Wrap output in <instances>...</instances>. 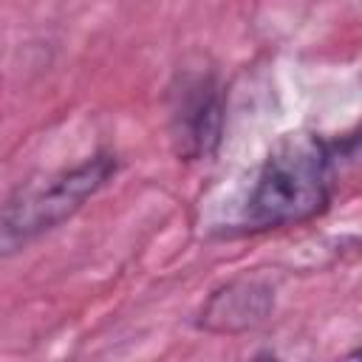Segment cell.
<instances>
[{
	"instance_id": "obj_1",
	"label": "cell",
	"mask_w": 362,
	"mask_h": 362,
	"mask_svg": "<svg viewBox=\"0 0 362 362\" xmlns=\"http://www.w3.org/2000/svg\"><path fill=\"white\" fill-rule=\"evenodd\" d=\"M337 141L317 133H288L263 158L246 198L249 232L280 229L320 215L334 192Z\"/></svg>"
},
{
	"instance_id": "obj_4",
	"label": "cell",
	"mask_w": 362,
	"mask_h": 362,
	"mask_svg": "<svg viewBox=\"0 0 362 362\" xmlns=\"http://www.w3.org/2000/svg\"><path fill=\"white\" fill-rule=\"evenodd\" d=\"M274 308V288L263 280H232L209 294L198 325L212 334H240L257 328Z\"/></svg>"
},
{
	"instance_id": "obj_3",
	"label": "cell",
	"mask_w": 362,
	"mask_h": 362,
	"mask_svg": "<svg viewBox=\"0 0 362 362\" xmlns=\"http://www.w3.org/2000/svg\"><path fill=\"white\" fill-rule=\"evenodd\" d=\"M223 88L212 71H184L170 90V139L181 158H209L223 136Z\"/></svg>"
},
{
	"instance_id": "obj_2",
	"label": "cell",
	"mask_w": 362,
	"mask_h": 362,
	"mask_svg": "<svg viewBox=\"0 0 362 362\" xmlns=\"http://www.w3.org/2000/svg\"><path fill=\"white\" fill-rule=\"evenodd\" d=\"M116 156L99 153L76 167L23 184L0 209V257H11L71 221L116 173Z\"/></svg>"
}]
</instances>
